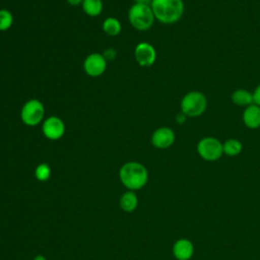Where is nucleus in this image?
Here are the masks:
<instances>
[{
  "mask_svg": "<svg viewBox=\"0 0 260 260\" xmlns=\"http://www.w3.org/2000/svg\"><path fill=\"white\" fill-rule=\"evenodd\" d=\"M223 153L229 156H237L243 151V143L236 138H230L222 143Z\"/></svg>",
  "mask_w": 260,
  "mask_h": 260,
  "instance_id": "17",
  "label": "nucleus"
},
{
  "mask_svg": "<svg viewBox=\"0 0 260 260\" xmlns=\"http://www.w3.org/2000/svg\"><path fill=\"white\" fill-rule=\"evenodd\" d=\"M13 24V15L8 9H0V31L8 30Z\"/></svg>",
  "mask_w": 260,
  "mask_h": 260,
  "instance_id": "18",
  "label": "nucleus"
},
{
  "mask_svg": "<svg viewBox=\"0 0 260 260\" xmlns=\"http://www.w3.org/2000/svg\"><path fill=\"white\" fill-rule=\"evenodd\" d=\"M187 118H188V117H187L184 113L180 112V113H178V114L176 115L175 120H176V122H177L179 125H182V124H184V123L187 121Z\"/></svg>",
  "mask_w": 260,
  "mask_h": 260,
  "instance_id": "22",
  "label": "nucleus"
},
{
  "mask_svg": "<svg viewBox=\"0 0 260 260\" xmlns=\"http://www.w3.org/2000/svg\"><path fill=\"white\" fill-rule=\"evenodd\" d=\"M103 56L105 57V59L107 60V62H109V61L111 62V61H113V60L116 59V57H117V51H116L114 48H108V49H106V50L104 51Z\"/></svg>",
  "mask_w": 260,
  "mask_h": 260,
  "instance_id": "20",
  "label": "nucleus"
},
{
  "mask_svg": "<svg viewBox=\"0 0 260 260\" xmlns=\"http://www.w3.org/2000/svg\"><path fill=\"white\" fill-rule=\"evenodd\" d=\"M152 0H134L135 3L137 4H144V5H150Z\"/></svg>",
  "mask_w": 260,
  "mask_h": 260,
  "instance_id": "24",
  "label": "nucleus"
},
{
  "mask_svg": "<svg viewBox=\"0 0 260 260\" xmlns=\"http://www.w3.org/2000/svg\"><path fill=\"white\" fill-rule=\"evenodd\" d=\"M150 7L154 18L164 24L178 22L185 11L183 0H152Z\"/></svg>",
  "mask_w": 260,
  "mask_h": 260,
  "instance_id": "1",
  "label": "nucleus"
},
{
  "mask_svg": "<svg viewBox=\"0 0 260 260\" xmlns=\"http://www.w3.org/2000/svg\"><path fill=\"white\" fill-rule=\"evenodd\" d=\"M102 28L107 36L116 37L121 32L122 24L118 18L110 16V17H107L104 19Z\"/></svg>",
  "mask_w": 260,
  "mask_h": 260,
  "instance_id": "14",
  "label": "nucleus"
},
{
  "mask_svg": "<svg viewBox=\"0 0 260 260\" xmlns=\"http://www.w3.org/2000/svg\"><path fill=\"white\" fill-rule=\"evenodd\" d=\"M35 176L41 182H45V181L49 180V178L51 177V168H50V166L46 162L40 164L35 170Z\"/></svg>",
  "mask_w": 260,
  "mask_h": 260,
  "instance_id": "19",
  "label": "nucleus"
},
{
  "mask_svg": "<svg viewBox=\"0 0 260 260\" xmlns=\"http://www.w3.org/2000/svg\"><path fill=\"white\" fill-rule=\"evenodd\" d=\"M134 58L141 67H149L156 60V51L148 42H140L134 48Z\"/></svg>",
  "mask_w": 260,
  "mask_h": 260,
  "instance_id": "9",
  "label": "nucleus"
},
{
  "mask_svg": "<svg viewBox=\"0 0 260 260\" xmlns=\"http://www.w3.org/2000/svg\"><path fill=\"white\" fill-rule=\"evenodd\" d=\"M119 177L126 188L130 191H135L146 185L148 172L142 164L138 161H128L121 167Z\"/></svg>",
  "mask_w": 260,
  "mask_h": 260,
  "instance_id": "2",
  "label": "nucleus"
},
{
  "mask_svg": "<svg viewBox=\"0 0 260 260\" xmlns=\"http://www.w3.org/2000/svg\"><path fill=\"white\" fill-rule=\"evenodd\" d=\"M81 7L86 15L95 17L102 13L104 5L102 0H83Z\"/></svg>",
  "mask_w": 260,
  "mask_h": 260,
  "instance_id": "16",
  "label": "nucleus"
},
{
  "mask_svg": "<svg viewBox=\"0 0 260 260\" xmlns=\"http://www.w3.org/2000/svg\"><path fill=\"white\" fill-rule=\"evenodd\" d=\"M173 254L177 260H190L194 254V245L188 239H179L173 246Z\"/></svg>",
  "mask_w": 260,
  "mask_h": 260,
  "instance_id": "11",
  "label": "nucleus"
},
{
  "mask_svg": "<svg viewBox=\"0 0 260 260\" xmlns=\"http://www.w3.org/2000/svg\"><path fill=\"white\" fill-rule=\"evenodd\" d=\"M253 102L255 105L260 107V83L256 86L253 91Z\"/></svg>",
  "mask_w": 260,
  "mask_h": 260,
  "instance_id": "21",
  "label": "nucleus"
},
{
  "mask_svg": "<svg viewBox=\"0 0 260 260\" xmlns=\"http://www.w3.org/2000/svg\"><path fill=\"white\" fill-rule=\"evenodd\" d=\"M207 108V99L205 94L198 90L188 91L184 94L180 103L181 112L188 118L201 116Z\"/></svg>",
  "mask_w": 260,
  "mask_h": 260,
  "instance_id": "3",
  "label": "nucleus"
},
{
  "mask_svg": "<svg viewBox=\"0 0 260 260\" xmlns=\"http://www.w3.org/2000/svg\"><path fill=\"white\" fill-rule=\"evenodd\" d=\"M242 119L247 128L252 130L258 129L260 127V107L255 104L246 107Z\"/></svg>",
  "mask_w": 260,
  "mask_h": 260,
  "instance_id": "12",
  "label": "nucleus"
},
{
  "mask_svg": "<svg viewBox=\"0 0 260 260\" xmlns=\"http://www.w3.org/2000/svg\"><path fill=\"white\" fill-rule=\"evenodd\" d=\"M44 118L45 107L43 103L37 99L26 101L20 110V119L26 126H37L44 121Z\"/></svg>",
  "mask_w": 260,
  "mask_h": 260,
  "instance_id": "5",
  "label": "nucleus"
},
{
  "mask_svg": "<svg viewBox=\"0 0 260 260\" xmlns=\"http://www.w3.org/2000/svg\"><path fill=\"white\" fill-rule=\"evenodd\" d=\"M42 132L49 140H58L65 133V124L57 116H50L42 123Z\"/></svg>",
  "mask_w": 260,
  "mask_h": 260,
  "instance_id": "8",
  "label": "nucleus"
},
{
  "mask_svg": "<svg viewBox=\"0 0 260 260\" xmlns=\"http://www.w3.org/2000/svg\"><path fill=\"white\" fill-rule=\"evenodd\" d=\"M128 19L130 24L137 30L149 29L155 18L150 5L134 3L128 10Z\"/></svg>",
  "mask_w": 260,
  "mask_h": 260,
  "instance_id": "4",
  "label": "nucleus"
},
{
  "mask_svg": "<svg viewBox=\"0 0 260 260\" xmlns=\"http://www.w3.org/2000/svg\"><path fill=\"white\" fill-rule=\"evenodd\" d=\"M138 206V198L134 192L124 193L120 198V207L126 212L134 211Z\"/></svg>",
  "mask_w": 260,
  "mask_h": 260,
  "instance_id": "15",
  "label": "nucleus"
},
{
  "mask_svg": "<svg viewBox=\"0 0 260 260\" xmlns=\"http://www.w3.org/2000/svg\"><path fill=\"white\" fill-rule=\"evenodd\" d=\"M107 60L101 53H91L83 61V70L90 77L103 75L107 69Z\"/></svg>",
  "mask_w": 260,
  "mask_h": 260,
  "instance_id": "7",
  "label": "nucleus"
},
{
  "mask_svg": "<svg viewBox=\"0 0 260 260\" xmlns=\"http://www.w3.org/2000/svg\"><path fill=\"white\" fill-rule=\"evenodd\" d=\"M34 260H47V259H46V257L43 256V255H37V256L34 258Z\"/></svg>",
  "mask_w": 260,
  "mask_h": 260,
  "instance_id": "25",
  "label": "nucleus"
},
{
  "mask_svg": "<svg viewBox=\"0 0 260 260\" xmlns=\"http://www.w3.org/2000/svg\"><path fill=\"white\" fill-rule=\"evenodd\" d=\"M67 3L71 6H77V5H81L83 0H66Z\"/></svg>",
  "mask_w": 260,
  "mask_h": 260,
  "instance_id": "23",
  "label": "nucleus"
},
{
  "mask_svg": "<svg viewBox=\"0 0 260 260\" xmlns=\"http://www.w3.org/2000/svg\"><path fill=\"white\" fill-rule=\"evenodd\" d=\"M176 140V134L170 127H159L153 131L150 137L151 144L158 149L171 147Z\"/></svg>",
  "mask_w": 260,
  "mask_h": 260,
  "instance_id": "10",
  "label": "nucleus"
},
{
  "mask_svg": "<svg viewBox=\"0 0 260 260\" xmlns=\"http://www.w3.org/2000/svg\"><path fill=\"white\" fill-rule=\"evenodd\" d=\"M199 156L207 161H215L223 154L222 143L219 139L211 136L201 138L196 146Z\"/></svg>",
  "mask_w": 260,
  "mask_h": 260,
  "instance_id": "6",
  "label": "nucleus"
},
{
  "mask_svg": "<svg viewBox=\"0 0 260 260\" xmlns=\"http://www.w3.org/2000/svg\"><path fill=\"white\" fill-rule=\"evenodd\" d=\"M231 99H232V102L239 107L246 108V107L254 104L253 92H251L245 88H238L235 91H233Z\"/></svg>",
  "mask_w": 260,
  "mask_h": 260,
  "instance_id": "13",
  "label": "nucleus"
}]
</instances>
